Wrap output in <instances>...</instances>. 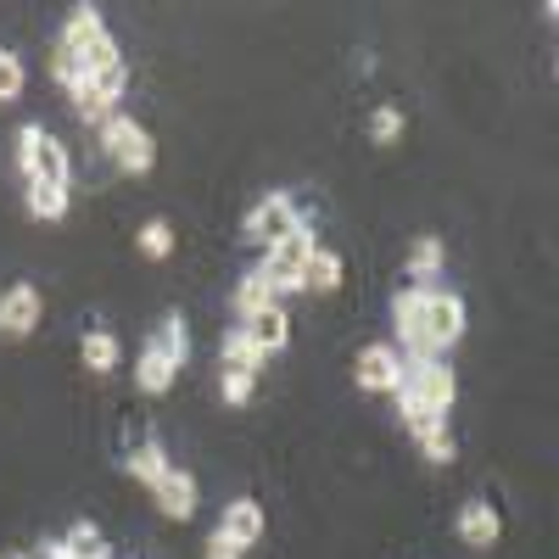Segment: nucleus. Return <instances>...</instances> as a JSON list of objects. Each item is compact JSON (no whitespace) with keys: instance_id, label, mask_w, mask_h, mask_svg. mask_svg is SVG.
<instances>
[{"instance_id":"9","label":"nucleus","mask_w":559,"mask_h":559,"mask_svg":"<svg viewBox=\"0 0 559 559\" xmlns=\"http://www.w3.org/2000/svg\"><path fill=\"white\" fill-rule=\"evenodd\" d=\"M353 381H358L364 392H376V397H392L397 381H403V358H397V347H392V342H369V347L353 358Z\"/></svg>"},{"instance_id":"6","label":"nucleus","mask_w":559,"mask_h":559,"mask_svg":"<svg viewBox=\"0 0 559 559\" xmlns=\"http://www.w3.org/2000/svg\"><path fill=\"white\" fill-rule=\"evenodd\" d=\"M302 218V207H297V197L292 191H269V197H258V207L247 213V224H241V236L252 241V247H274L280 236H286V229Z\"/></svg>"},{"instance_id":"19","label":"nucleus","mask_w":559,"mask_h":559,"mask_svg":"<svg viewBox=\"0 0 559 559\" xmlns=\"http://www.w3.org/2000/svg\"><path fill=\"white\" fill-rule=\"evenodd\" d=\"M263 364H269V358L252 347V336L241 331V324H229L224 342H218V369H247V376H258Z\"/></svg>"},{"instance_id":"31","label":"nucleus","mask_w":559,"mask_h":559,"mask_svg":"<svg viewBox=\"0 0 559 559\" xmlns=\"http://www.w3.org/2000/svg\"><path fill=\"white\" fill-rule=\"evenodd\" d=\"M23 559H68V554H62V543L51 537V543H39V548H34V554H23Z\"/></svg>"},{"instance_id":"10","label":"nucleus","mask_w":559,"mask_h":559,"mask_svg":"<svg viewBox=\"0 0 559 559\" xmlns=\"http://www.w3.org/2000/svg\"><path fill=\"white\" fill-rule=\"evenodd\" d=\"M453 526H459V543H464V548H476V554H487V548L503 537V515H498L487 498H464Z\"/></svg>"},{"instance_id":"25","label":"nucleus","mask_w":559,"mask_h":559,"mask_svg":"<svg viewBox=\"0 0 559 559\" xmlns=\"http://www.w3.org/2000/svg\"><path fill=\"white\" fill-rule=\"evenodd\" d=\"M57 543H62V554H68V559H84L90 548H102L107 537H102V526H96V521H73V526H68V537H57Z\"/></svg>"},{"instance_id":"20","label":"nucleus","mask_w":559,"mask_h":559,"mask_svg":"<svg viewBox=\"0 0 559 559\" xmlns=\"http://www.w3.org/2000/svg\"><path fill=\"white\" fill-rule=\"evenodd\" d=\"M302 286H308V292H336V286H342V252L313 247L308 263H302Z\"/></svg>"},{"instance_id":"16","label":"nucleus","mask_w":559,"mask_h":559,"mask_svg":"<svg viewBox=\"0 0 559 559\" xmlns=\"http://www.w3.org/2000/svg\"><path fill=\"white\" fill-rule=\"evenodd\" d=\"M280 302V286H274V280L252 263L241 280H236V292H229V308H236V324L241 319H252V313H263V308H274Z\"/></svg>"},{"instance_id":"30","label":"nucleus","mask_w":559,"mask_h":559,"mask_svg":"<svg viewBox=\"0 0 559 559\" xmlns=\"http://www.w3.org/2000/svg\"><path fill=\"white\" fill-rule=\"evenodd\" d=\"M202 554H207V559H247V554H241L236 543H229V537H218V532H213V537L202 543Z\"/></svg>"},{"instance_id":"11","label":"nucleus","mask_w":559,"mask_h":559,"mask_svg":"<svg viewBox=\"0 0 559 559\" xmlns=\"http://www.w3.org/2000/svg\"><path fill=\"white\" fill-rule=\"evenodd\" d=\"M174 376H179V364L168 358V347H163L157 336L140 342V358H134V386L146 392V397H163V392L174 386Z\"/></svg>"},{"instance_id":"8","label":"nucleus","mask_w":559,"mask_h":559,"mask_svg":"<svg viewBox=\"0 0 559 559\" xmlns=\"http://www.w3.org/2000/svg\"><path fill=\"white\" fill-rule=\"evenodd\" d=\"M39 313H45L39 286H28V280H12V286L0 292V336H7V342L34 336V331H39Z\"/></svg>"},{"instance_id":"14","label":"nucleus","mask_w":559,"mask_h":559,"mask_svg":"<svg viewBox=\"0 0 559 559\" xmlns=\"http://www.w3.org/2000/svg\"><path fill=\"white\" fill-rule=\"evenodd\" d=\"M241 331L252 336V347H258L263 358H274L280 347H292V308H286V302H274V308L241 319Z\"/></svg>"},{"instance_id":"23","label":"nucleus","mask_w":559,"mask_h":559,"mask_svg":"<svg viewBox=\"0 0 559 559\" xmlns=\"http://www.w3.org/2000/svg\"><path fill=\"white\" fill-rule=\"evenodd\" d=\"M252 392H258V376H247V369H218V397L229 408H247Z\"/></svg>"},{"instance_id":"27","label":"nucleus","mask_w":559,"mask_h":559,"mask_svg":"<svg viewBox=\"0 0 559 559\" xmlns=\"http://www.w3.org/2000/svg\"><path fill=\"white\" fill-rule=\"evenodd\" d=\"M79 73H84V68H79V51H73L68 39H57V45H51V79L68 90V84H79Z\"/></svg>"},{"instance_id":"5","label":"nucleus","mask_w":559,"mask_h":559,"mask_svg":"<svg viewBox=\"0 0 559 559\" xmlns=\"http://www.w3.org/2000/svg\"><path fill=\"white\" fill-rule=\"evenodd\" d=\"M102 152H107L123 174H152V163H157V146H152L146 123L129 118V112H112V118L102 123Z\"/></svg>"},{"instance_id":"21","label":"nucleus","mask_w":559,"mask_h":559,"mask_svg":"<svg viewBox=\"0 0 559 559\" xmlns=\"http://www.w3.org/2000/svg\"><path fill=\"white\" fill-rule=\"evenodd\" d=\"M23 202H28V213L45 218V224H51V218H68V191H62V185L28 179V185H23Z\"/></svg>"},{"instance_id":"13","label":"nucleus","mask_w":559,"mask_h":559,"mask_svg":"<svg viewBox=\"0 0 559 559\" xmlns=\"http://www.w3.org/2000/svg\"><path fill=\"white\" fill-rule=\"evenodd\" d=\"M213 532H218V537H229V543H236V548L247 554V548L263 537V503H258V498H229Z\"/></svg>"},{"instance_id":"17","label":"nucleus","mask_w":559,"mask_h":559,"mask_svg":"<svg viewBox=\"0 0 559 559\" xmlns=\"http://www.w3.org/2000/svg\"><path fill=\"white\" fill-rule=\"evenodd\" d=\"M79 358H84V369H90V376H112V369L123 364V347H118V336L107 331V324H96V331H84V342H79Z\"/></svg>"},{"instance_id":"32","label":"nucleus","mask_w":559,"mask_h":559,"mask_svg":"<svg viewBox=\"0 0 559 559\" xmlns=\"http://www.w3.org/2000/svg\"><path fill=\"white\" fill-rule=\"evenodd\" d=\"M0 559H23V554H0Z\"/></svg>"},{"instance_id":"2","label":"nucleus","mask_w":559,"mask_h":559,"mask_svg":"<svg viewBox=\"0 0 559 559\" xmlns=\"http://www.w3.org/2000/svg\"><path fill=\"white\" fill-rule=\"evenodd\" d=\"M313 247H319V224L302 213V218L286 229V236H280V241L258 258V269L280 286V302L297 297V292H308V286H302V263H308V252H313Z\"/></svg>"},{"instance_id":"4","label":"nucleus","mask_w":559,"mask_h":559,"mask_svg":"<svg viewBox=\"0 0 559 559\" xmlns=\"http://www.w3.org/2000/svg\"><path fill=\"white\" fill-rule=\"evenodd\" d=\"M123 90H129V68L118 62V68H102V73H79V84H68V102H73V112H79L84 123L102 129V123L118 112Z\"/></svg>"},{"instance_id":"28","label":"nucleus","mask_w":559,"mask_h":559,"mask_svg":"<svg viewBox=\"0 0 559 559\" xmlns=\"http://www.w3.org/2000/svg\"><path fill=\"white\" fill-rule=\"evenodd\" d=\"M419 453H426L431 464H453V459H459V442H453V431H448V426H437V431L419 437Z\"/></svg>"},{"instance_id":"3","label":"nucleus","mask_w":559,"mask_h":559,"mask_svg":"<svg viewBox=\"0 0 559 559\" xmlns=\"http://www.w3.org/2000/svg\"><path fill=\"white\" fill-rule=\"evenodd\" d=\"M392 397H408L414 408H426V414H453V397H459V376H453V364L448 358H419V364H403V381Z\"/></svg>"},{"instance_id":"24","label":"nucleus","mask_w":559,"mask_h":559,"mask_svg":"<svg viewBox=\"0 0 559 559\" xmlns=\"http://www.w3.org/2000/svg\"><path fill=\"white\" fill-rule=\"evenodd\" d=\"M23 84H28V62H23V51H0V102H17V96H23Z\"/></svg>"},{"instance_id":"12","label":"nucleus","mask_w":559,"mask_h":559,"mask_svg":"<svg viewBox=\"0 0 559 559\" xmlns=\"http://www.w3.org/2000/svg\"><path fill=\"white\" fill-rule=\"evenodd\" d=\"M152 498H157V515H168V521H191V515H197V503H202L197 476H191V471H179V464L152 487Z\"/></svg>"},{"instance_id":"15","label":"nucleus","mask_w":559,"mask_h":559,"mask_svg":"<svg viewBox=\"0 0 559 559\" xmlns=\"http://www.w3.org/2000/svg\"><path fill=\"white\" fill-rule=\"evenodd\" d=\"M442 263H448V247H442V236H414L408 241V286H419V292H431L437 280H442Z\"/></svg>"},{"instance_id":"29","label":"nucleus","mask_w":559,"mask_h":559,"mask_svg":"<svg viewBox=\"0 0 559 559\" xmlns=\"http://www.w3.org/2000/svg\"><path fill=\"white\" fill-rule=\"evenodd\" d=\"M369 129H376V140H381V146H397V140H403V107H376V118H369Z\"/></svg>"},{"instance_id":"7","label":"nucleus","mask_w":559,"mask_h":559,"mask_svg":"<svg viewBox=\"0 0 559 559\" xmlns=\"http://www.w3.org/2000/svg\"><path fill=\"white\" fill-rule=\"evenodd\" d=\"M426 342H431V353L442 358L459 336H464V324H471V313H464V297L459 292H448V286H431L426 292Z\"/></svg>"},{"instance_id":"1","label":"nucleus","mask_w":559,"mask_h":559,"mask_svg":"<svg viewBox=\"0 0 559 559\" xmlns=\"http://www.w3.org/2000/svg\"><path fill=\"white\" fill-rule=\"evenodd\" d=\"M12 157H17V174L23 179H45V185H62V191L73 185V157H68V146L45 123H23L17 129Z\"/></svg>"},{"instance_id":"18","label":"nucleus","mask_w":559,"mask_h":559,"mask_svg":"<svg viewBox=\"0 0 559 559\" xmlns=\"http://www.w3.org/2000/svg\"><path fill=\"white\" fill-rule=\"evenodd\" d=\"M123 471H129V476H134L140 487L152 492V487H157V481H163V476L174 471V459H168V448H163V442H140V448H129Z\"/></svg>"},{"instance_id":"26","label":"nucleus","mask_w":559,"mask_h":559,"mask_svg":"<svg viewBox=\"0 0 559 559\" xmlns=\"http://www.w3.org/2000/svg\"><path fill=\"white\" fill-rule=\"evenodd\" d=\"M134 247L146 252V258H157V263H163V258L174 252V229H168L163 218H152V224H140V236H134Z\"/></svg>"},{"instance_id":"22","label":"nucleus","mask_w":559,"mask_h":559,"mask_svg":"<svg viewBox=\"0 0 559 559\" xmlns=\"http://www.w3.org/2000/svg\"><path fill=\"white\" fill-rule=\"evenodd\" d=\"M163 347H168V358L185 369V358H191V324H185V313H168L163 324H157V331H152Z\"/></svg>"}]
</instances>
